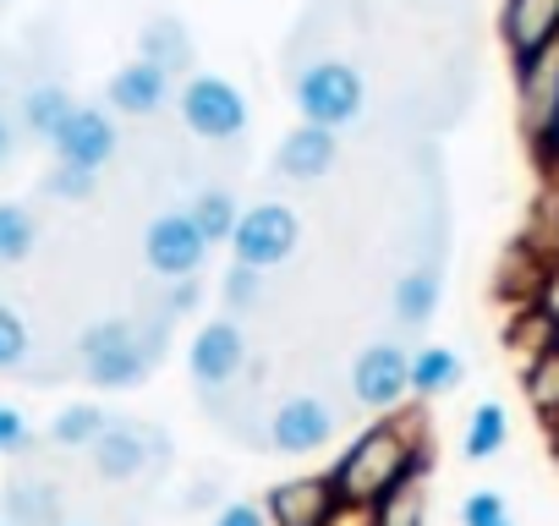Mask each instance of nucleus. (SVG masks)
<instances>
[{
    "instance_id": "obj_12",
    "label": "nucleus",
    "mask_w": 559,
    "mask_h": 526,
    "mask_svg": "<svg viewBox=\"0 0 559 526\" xmlns=\"http://www.w3.org/2000/svg\"><path fill=\"white\" fill-rule=\"evenodd\" d=\"M274 526H330L341 510V488L335 477H292V482H274L263 499Z\"/></svg>"
},
{
    "instance_id": "obj_24",
    "label": "nucleus",
    "mask_w": 559,
    "mask_h": 526,
    "mask_svg": "<svg viewBox=\"0 0 559 526\" xmlns=\"http://www.w3.org/2000/svg\"><path fill=\"white\" fill-rule=\"evenodd\" d=\"M34 247H39V219H34V208H23V203H0V270L23 263Z\"/></svg>"
},
{
    "instance_id": "obj_35",
    "label": "nucleus",
    "mask_w": 559,
    "mask_h": 526,
    "mask_svg": "<svg viewBox=\"0 0 559 526\" xmlns=\"http://www.w3.org/2000/svg\"><path fill=\"white\" fill-rule=\"evenodd\" d=\"M7 154H12V121H7V110H0V165H7Z\"/></svg>"
},
{
    "instance_id": "obj_1",
    "label": "nucleus",
    "mask_w": 559,
    "mask_h": 526,
    "mask_svg": "<svg viewBox=\"0 0 559 526\" xmlns=\"http://www.w3.org/2000/svg\"><path fill=\"white\" fill-rule=\"evenodd\" d=\"M428 466V439L417 428V417H395L384 411V422H373L362 439H352V450L335 461V488H341V504L352 510H373L406 471Z\"/></svg>"
},
{
    "instance_id": "obj_17",
    "label": "nucleus",
    "mask_w": 559,
    "mask_h": 526,
    "mask_svg": "<svg viewBox=\"0 0 559 526\" xmlns=\"http://www.w3.org/2000/svg\"><path fill=\"white\" fill-rule=\"evenodd\" d=\"M138 56H148V61L165 67L170 77H187V72H192V34H187V23L170 17V12L148 17L143 34H138Z\"/></svg>"
},
{
    "instance_id": "obj_10",
    "label": "nucleus",
    "mask_w": 559,
    "mask_h": 526,
    "mask_svg": "<svg viewBox=\"0 0 559 526\" xmlns=\"http://www.w3.org/2000/svg\"><path fill=\"white\" fill-rule=\"evenodd\" d=\"M335 439V411L319 401V395H292L280 401L274 417L263 422V444L274 455H313Z\"/></svg>"
},
{
    "instance_id": "obj_36",
    "label": "nucleus",
    "mask_w": 559,
    "mask_h": 526,
    "mask_svg": "<svg viewBox=\"0 0 559 526\" xmlns=\"http://www.w3.org/2000/svg\"><path fill=\"white\" fill-rule=\"evenodd\" d=\"M0 526H12V521H7V515H0Z\"/></svg>"
},
{
    "instance_id": "obj_13",
    "label": "nucleus",
    "mask_w": 559,
    "mask_h": 526,
    "mask_svg": "<svg viewBox=\"0 0 559 526\" xmlns=\"http://www.w3.org/2000/svg\"><path fill=\"white\" fill-rule=\"evenodd\" d=\"M170 94H176V77H170L165 67H154L148 56L116 67L110 83H105V105H110L116 116H138V121H143V116H159V110L170 105Z\"/></svg>"
},
{
    "instance_id": "obj_4",
    "label": "nucleus",
    "mask_w": 559,
    "mask_h": 526,
    "mask_svg": "<svg viewBox=\"0 0 559 526\" xmlns=\"http://www.w3.org/2000/svg\"><path fill=\"white\" fill-rule=\"evenodd\" d=\"M176 105H181L187 132L203 143H236L247 132V99L236 94V83H225L214 72H192L176 88Z\"/></svg>"
},
{
    "instance_id": "obj_11",
    "label": "nucleus",
    "mask_w": 559,
    "mask_h": 526,
    "mask_svg": "<svg viewBox=\"0 0 559 526\" xmlns=\"http://www.w3.org/2000/svg\"><path fill=\"white\" fill-rule=\"evenodd\" d=\"M50 148H56V159H67V165L105 170V165L116 159V148H121V132H116V121H110L99 105H78V110L61 121V132L50 138Z\"/></svg>"
},
{
    "instance_id": "obj_25",
    "label": "nucleus",
    "mask_w": 559,
    "mask_h": 526,
    "mask_svg": "<svg viewBox=\"0 0 559 526\" xmlns=\"http://www.w3.org/2000/svg\"><path fill=\"white\" fill-rule=\"evenodd\" d=\"M192 219H198V225H203V236L219 247V241H230V236H236L241 208H236V198H230L225 187H203V192L192 198Z\"/></svg>"
},
{
    "instance_id": "obj_22",
    "label": "nucleus",
    "mask_w": 559,
    "mask_h": 526,
    "mask_svg": "<svg viewBox=\"0 0 559 526\" xmlns=\"http://www.w3.org/2000/svg\"><path fill=\"white\" fill-rule=\"evenodd\" d=\"M105 428H110V411L94 406V401H78V406H61V411L50 417V444H61V450H88Z\"/></svg>"
},
{
    "instance_id": "obj_15",
    "label": "nucleus",
    "mask_w": 559,
    "mask_h": 526,
    "mask_svg": "<svg viewBox=\"0 0 559 526\" xmlns=\"http://www.w3.org/2000/svg\"><path fill=\"white\" fill-rule=\"evenodd\" d=\"M499 34H504V45H510L515 61L559 45V0H504Z\"/></svg>"
},
{
    "instance_id": "obj_30",
    "label": "nucleus",
    "mask_w": 559,
    "mask_h": 526,
    "mask_svg": "<svg viewBox=\"0 0 559 526\" xmlns=\"http://www.w3.org/2000/svg\"><path fill=\"white\" fill-rule=\"evenodd\" d=\"M461 526H515V515H510L504 493L477 488V493H466V499H461Z\"/></svg>"
},
{
    "instance_id": "obj_21",
    "label": "nucleus",
    "mask_w": 559,
    "mask_h": 526,
    "mask_svg": "<svg viewBox=\"0 0 559 526\" xmlns=\"http://www.w3.org/2000/svg\"><path fill=\"white\" fill-rule=\"evenodd\" d=\"M461 384V357L450 346H423L412 351V395L417 401H433V395H450Z\"/></svg>"
},
{
    "instance_id": "obj_5",
    "label": "nucleus",
    "mask_w": 559,
    "mask_h": 526,
    "mask_svg": "<svg viewBox=\"0 0 559 526\" xmlns=\"http://www.w3.org/2000/svg\"><path fill=\"white\" fill-rule=\"evenodd\" d=\"M209 236L192 219V208H165L148 219L143 230V263L159 280H181V275H203V258H209Z\"/></svg>"
},
{
    "instance_id": "obj_20",
    "label": "nucleus",
    "mask_w": 559,
    "mask_h": 526,
    "mask_svg": "<svg viewBox=\"0 0 559 526\" xmlns=\"http://www.w3.org/2000/svg\"><path fill=\"white\" fill-rule=\"evenodd\" d=\"M428 521V466L406 471L379 504H373V526H423Z\"/></svg>"
},
{
    "instance_id": "obj_3",
    "label": "nucleus",
    "mask_w": 559,
    "mask_h": 526,
    "mask_svg": "<svg viewBox=\"0 0 559 526\" xmlns=\"http://www.w3.org/2000/svg\"><path fill=\"white\" fill-rule=\"evenodd\" d=\"M292 99L302 110V121H319V127H352L368 105V83L352 61H335V56H319L297 72L292 83Z\"/></svg>"
},
{
    "instance_id": "obj_28",
    "label": "nucleus",
    "mask_w": 559,
    "mask_h": 526,
    "mask_svg": "<svg viewBox=\"0 0 559 526\" xmlns=\"http://www.w3.org/2000/svg\"><path fill=\"white\" fill-rule=\"evenodd\" d=\"M45 192H50V198H61V203H83V198H94V192H99V170L56 159V170L45 176Z\"/></svg>"
},
{
    "instance_id": "obj_8",
    "label": "nucleus",
    "mask_w": 559,
    "mask_h": 526,
    "mask_svg": "<svg viewBox=\"0 0 559 526\" xmlns=\"http://www.w3.org/2000/svg\"><path fill=\"white\" fill-rule=\"evenodd\" d=\"M241 368H247V335H241L236 319H214V324H203V330L192 335L187 373H192V384H198L209 401H214L219 390H230Z\"/></svg>"
},
{
    "instance_id": "obj_19",
    "label": "nucleus",
    "mask_w": 559,
    "mask_h": 526,
    "mask_svg": "<svg viewBox=\"0 0 559 526\" xmlns=\"http://www.w3.org/2000/svg\"><path fill=\"white\" fill-rule=\"evenodd\" d=\"M0 504H7V521L12 526H61V499L39 477H12V488H7V499H0Z\"/></svg>"
},
{
    "instance_id": "obj_6",
    "label": "nucleus",
    "mask_w": 559,
    "mask_h": 526,
    "mask_svg": "<svg viewBox=\"0 0 559 526\" xmlns=\"http://www.w3.org/2000/svg\"><path fill=\"white\" fill-rule=\"evenodd\" d=\"M302 241V219L297 208L286 203H252L241 208L236 219V236H230V252L236 263H252V270H274V263H286Z\"/></svg>"
},
{
    "instance_id": "obj_26",
    "label": "nucleus",
    "mask_w": 559,
    "mask_h": 526,
    "mask_svg": "<svg viewBox=\"0 0 559 526\" xmlns=\"http://www.w3.org/2000/svg\"><path fill=\"white\" fill-rule=\"evenodd\" d=\"M526 401H532L543 417L559 411V335L526 362Z\"/></svg>"
},
{
    "instance_id": "obj_23",
    "label": "nucleus",
    "mask_w": 559,
    "mask_h": 526,
    "mask_svg": "<svg viewBox=\"0 0 559 526\" xmlns=\"http://www.w3.org/2000/svg\"><path fill=\"white\" fill-rule=\"evenodd\" d=\"M504 439H510V411H504L499 401H483V406L472 411V422H466L461 455H466V461H493V455L504 450Z\"/></svg>"
},
{
    "instance_id": "obj_7",
    "label": "nucleus",
    "mask_w": 559,
    "mask_h": 526,
    "mask_svg": "<svg viewBox=\"0 0 559 526\" xmlns=\"http://www.w3.org/2000/svg\"><path fill=\"white\" fill-rule=\"evenodd\" d=\"M88 455H94V471H99L105 482H132V477H143L148 466L165 461V439H159L154 428L132 422V417H110V428L88 444Z\"/></svg>"
},
{
    "instance_id": "obj_31",
    "label": "nucleus",
    "mask_w": 559,
    "mask_h": 526,
    "mask_svg": "<svg viewBox=\"0 0 559 526\" xmlns=\"http://www.w3.org/2000/svg\"><path fill=\"white\" fill-rule=\"evenodd\" d=\"M198 302H203V275H181V280H165L159 313H170V319H187V313H198Z\"/></svg>"
},
{
    "instance_id": "obj_29",
    "label": "nucleus",
    "mask_w": 559,
    "mask_h": 526,
    "mask_svg": "<svg viewBox=\"0 0 559 526\" xmlns=\"http://www.w3.org/2000/svg\"><path fill=\"white\" fill-rule=\"evenodd\" d=\"M28 351H34V340H28V324L0 302V373H23L28 368Z\"/></svg>"
},
{
    "instance_id": "obj_16",
    "label": "nucleus",
    "mask_w": 559,
    "mask_h": 526,
    "mask_svg": "<svg viewBox=\"0 0 559 526\" xmlns=\"http://www.w3.org/2000/svg\"><path fill=\"white\" fill-rule=\"evenodd\" d=\"M439 297H444V263L439 258H423V263H412V270L395 280L390 313H395L401 330H423L439 313Z\"/></svg>"
},
{
    "instance_id": "obj_2",
    "label": "nucleus",
    "mask_w": 559,
    "mask_h": 526,
    "mask_svg": "<svg viewBox=\"0 0 559 526\" xmlns=\"http://www.w3.org/2000/svg\"><path fill=\"white\" fill-rule=\"evenodd\" d=\"M170 324H176L170 313H154V319H99V324H88L83 340H78L83 379L94 390H138L159 368Z\"/></svg>"
},
{
    "instance_id": "obj_34",
    "label": "nucleus",
    "mask_w": 559,
    "mask_h": 526,
    "mask_svg": "<svg viewBox=\"0 0 559 526\" xmlns=\"http://www.w3.org/2000/svg\"><path fill=\"white\" fill-rule=\"evenodd\" d=\"M537 143L559 159V94H554V110H548V121H543V132H537Z\"/></svg>"
},
{
    "instance_id": "obj_27",
    "label": "nucleus",
    "mask_w": 559,
    "mask_h": 526,
    "mask_svg": "<svg viewBox=\"0 0 559 526\" xmlns=\"http://www.w3.org/2000/svg\"><path fill=\"white\" fill-rule=\"evenodd\" d=\"M219 297H225L230 313H258V302H263V270H252V263H230Z\"/></svg>"
},
{
    "instance_id": "obj_18",
    "label": "nucleus",
    "mask_w": 559,
    "mask_h": 526,
    "mask_svg": "<svg viewBox=\"0 0 559 526\" xmlns=\"http://www.w3.org/2000/svg\"><path fill=\"white\" fill-rule=\"evenodd\" d=\"M72 110H78V99H72L61 83H50V77H45V83H34V88L23 94V105H17V121H23V132H28V138L50 143Z\"/></svg>"
},
{
    "instance_id": "obj_33",
    "label": "nucleus",
    "mask_w": 559,
    "mask_h": 526,
    "mask_svg": "<svg viewBox=\"0 0 559 526\" xmlns=\"http://www.w3.org/2000/svg\"><path fill=\"white\" fill-rule=\"evenodd\" d=\"M214 526H274V521H269V510H258V504L236 499V504H225V510L214 515Z\"/></svg>"
},
{
    "instance_id": "obj_9",
    "label": "nucleus",
    "mask_w": 559,
    "mask_h": 526,
    "mask_svg": "<svg viewBox=\"0 0 559 526\" xmlns=\"http://www.w3.org/2000/svg\"><path fill=\"white\" fill-rule=\"evenodd\" d=\"M352 395L368 411H401V401L412 395V351L395 340H373L352 368Z\"/></svg>"
},
{
    "instance_id": "obj_37",
    "label": "nucleus",
    "mask_w": 559,
    "mask_h": 526,
    "mask_svg": "<svg viewBox=\"0 0 559 526\" xmlns=\"http://www.w3.org/2000/svg\"><path fill=\"white\" fill-rule=\"evenodd\" d=\"M61 526H67V521H61Z\"/></svg>"
},
{
    "instance_id": "obj_14",
    "label": "nucleus",
    "mask_w": 559,
    "mask_h": 526,
    "mask_svg": "<svg viewBox=\"0 0 559 526\" xmlns=\"http://www.w3.org/2000/svg\"><path fill=\"white\" fill-rule=\"evenodd\" d=\"M335 154H341V148H335V127L302 121V127H292L286 138H280V148H274V176H280V181L308 187V181L330 176Z\"/></svg>"
},
{
    "instance_id": "obj_32",
    "label": "nucleus",
    "mask_w": 559,
    "mask_h": 526,
    "mask_svg": "<svg viewBox=\"0 0 559 526\" xmlns=\"http://www.w3.org/2000/svg\"><path fill=\"white\" fill-rule=\"evenodd\" d=\"M34 450V422L17 406H0V455H28Z\"/></svg>"
}]
</instances>
